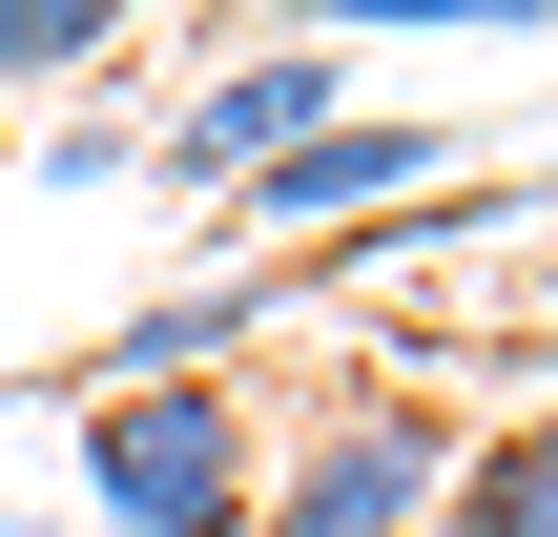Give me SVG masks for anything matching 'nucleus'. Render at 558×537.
Wrapping results in <instances>:
<instances>
[{"label":"nucleus","instance_id":"2","mask_svg":"<svg viewBox=\"0 0 558 537\" xmlns=\"http://www.w3.org/2000/svg\"><path fill=\"white\" fill-rule=\"evenodd\" d=\"M435 497H456V414L435 393H331V414H290L248 537H435Z\"/></svg>","mask_w":558,"mask_h":537},{"label":"nucleus","instance_id":"5","mask_svg":"<svg viewBox=\"0 0 558 537\" xmlns=\"http://www.w3.org/2000/svg\"><path fill=\"white\" fill-rule=\"evenodd\" d=\"M435 537H558V414H518V435H456V497H435Z\"/></svg>","mask_w":558,"mask_h":537},{"label":"nucleus","instance_id":"3","mask_svg":"<svg viewBox=\"0 0 558 537\" xmlns=\"http://www.w3.org/2000/svg\"><path fill=\"white\" fill-rule=\"evenodd\" d=\"M352 83H373V62L290 21V41H248V62H207V83H186V103L145 124V186H186V207H228L248 166H290L311 124H352Z\"/></svg>","mask_w":558,"mask_h":537},{"label":"nucleus","instance_id":"1","mask_svg":"<svg viewBox=\"0 0 558 537\" xmlns=\"http://www.w3.org/2000/svg\"><path fill=\"white\" fill-rule=\"evenodd\" d=\"M269 414L248 393H83V537H248Z\"/></svg>","mask_w":558,"mask_h":537},{"label":"nucleus","instance_id":"9","mask_svg":"<svg viewBox=\"0 0 558 537\" xmlns=\"http://www.w3.org/2000/svg\"><path fill=\"white\" fill-rule=\"evenodd\" d=\"M538 186H558V166H538Z\"/></svg>","mask_w":558,"mask_h":537},{"label":"nucleus","instance_id":"6","mask_svg":"<svg viewBox=\"0 0 558 537\" xmlns=\"http://www.w3.org/2000/svg\"><path fill=\"white\" fill-rule=\"evenodd\" d=\"M62 83H124V0H0V103H62Z\"/></svg>","mask_w":558,"mask_h":537},{"label":"nucleus","instance_id":"7","mask_svg":"<svg viewBox=\"0 0 558 537\" xmlns=\"http://www.w3.org/2000/svg\"><path fill=\"white\" fill-rule=\"evenodd\" d=\"M41 166H62V186H124V166H145V124H124V103H62V124H41Z\"/></svg>","mask_w":558,"mask_h":537},{"label":"nucleus","instance_id":"4","mask_svg":"<svg viewBox=\"0 0 558 537\" xmlns=\"http://www.w3.org/2000/svg\"><path fill=\"white\" fill-rule=\"evenodd\" d=\"M414 186H456V124H414V103H352V124H311L290 166H248V186H228V228H248V269H311V248L393 228Z\"/></svg>","mask_w":558,"mask_h":537},{"label":"nucleus","instance_id":"8","mask_svg":"<svg viewBox=\"0 0 558 537\" xmlns=\"http://www.w3.org/2000/svg\"><path fill=\"white\" fill-rule=\"evenodd\" d=\"M21 537H83V517H21Z\"/></svg>","mask_w":558,"mask_h":537}]
</instances>
